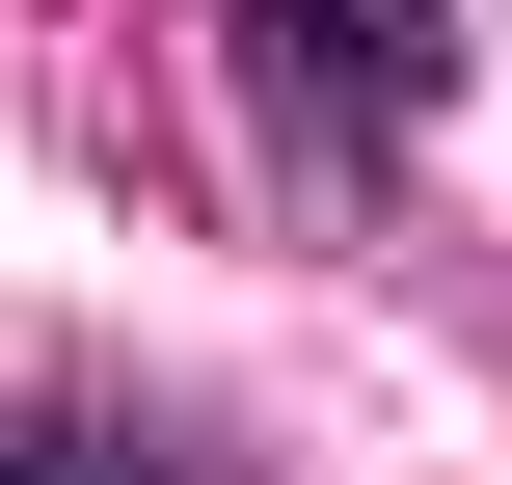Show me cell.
Listing matches in <instances>:
<instances>
[{
  "label": "cell",
  "mask_w": 512,
  "mask_h": 485,
  "mask_svg": "<svg viewBox=\"0 0 512 485\" xmlns=\"http://www.w3.org/2000/svg\"><path fill=\"white\" fill-rule=\"evenodd\" d=\"M0 485H54V432H0Z\"/></svg>",
  "instance_id": "obj_1"
}]
</instances>
